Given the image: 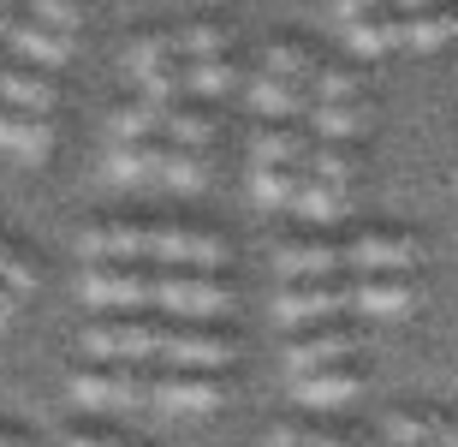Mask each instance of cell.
Here are the masks:
<instances>
[{
	"mask_svg": "<svg viewBox=\"0 0 458 447\" xmlns=\"http://www.w3.org/2000/svg\"><path fill=\"white\" fill-rule=\"evenodd\" d=\"M292 209L304 215V221L316 227H334L352 215V185H322V179H304L298 185V197H292Z\"/></svg>",
	"mask_w": 458,
	"mask_h": 447,
	"instance_id": "23",
	"label": "cell"
},
{
	"mask_svg": "<svg viewBox=\"0 0 458 447\" xmlns=\"http://www.w3.org/2000/svg\"><path fill=\"white\" fill-rule=\"evenodd\" d=\"M381 6H393L399 18H411V13H428V6H446V0H381Z\"/></svg>",
	"mask_w": 458,
	"mask_h": 447,
	"instance_id": "41",
	"label": "cell"
},
{
	"mask_svg": "<svg viewBox=\"0 0 458 447\" xmlns=\"http://www.w3.org/2000/svg\"><path fill=\"white\" fill-rule=\"evenodd\" d=\"M298 173L304 179H322V185H352L357 173H363V161H357V150H345V143H310V155L298 161Z\"/></svg>",
	"mask_w": 458,
	"mask_h": 447,
	"instance_id": "24",
	"label": "cell"
},
{
	"mask_svg": "<svg viewBox=\"0 0 458 447\" xmlns=\"http://www.w3.org/2000/svg\"><path fill=\"white\" fill-rule=\"evenodd\" d=\"M274 269H280L286 280H334L345 269V251L327 245V239H292V245H280Z\"/></svg>",
	"mask_w": 458,
	"mask_h": 447,
	"instance_id": "12",
	"label": "cell"
},
{
	"mask_svg": "<svg viewBox=\"0 0 458 447\" xmlns=\"http://www.w3.org/2000/svg\"><path fill=\"white\" fill-rule=\"evenodd\" d=\"M375 13H387L381 0H334V18L340 24H357V18H375Z\"/></svg>",
	"mask_w": 458,
	"mask_h": 447,
	"instance_id": "39",
	"label": "cell"
},
{
	"mask_svg": "<svg viewBox=\"0 0 458 447\" xmlns=\"http://www.w3.org/2000/svg\"><path fill=\"white\" fill-rule=\"evenodd\" d=\"M345 251V269H363V275H381V269H399L405 275L411 262L423 257V245L411 239V233H357Z\"/></svg>",
	"mask_w": 458,
	"mask_h": 447,
	"instance_id": "9",
	"label": "cell"
},
{
	"mask_svg": "<svg viewBox=\"0 0 458 447\" xmlns=\"http://www.w3.org/2000/svg\"><path fill=\"white\" fill-rule=\"evenodd\" d=\"M0 447H24V435H18V430H6V424H0Z\"/></svg>",
	"mask_w": 458,
	"mask_h": 447,
	"instance_id": "43",
	"label": "cell"
},
{
	"mask_svg": "<svg viewBox=\"0 0 458 447\" xmlns=\"http://www.w3.org/2000/svg\"><path fill=\"white\" fill-rule=\"evenodd\" d=\"M310 132H292V125H256L250 132V168H298L310 155Z\"/></svg>",
	"mask_w": 458,
	"mask_h": 447,
	"instance_id": "18",
	"label": "cell"
},
{
	"mask_svg": "<svg viewBox=\"0 0 458 447\" xmlns=\"http://www.w3.org/2000/svg\"><path fill=\"white\" fill-rule=\"evenodd\" d=\"M304 96L310 102H357V78L345 66H316L304 78Z\"/></svg>",
	"mask_w": 458,
	"mask_h": 447,
	"instance_id": "34",
	"label": "cell"
},
{
	"mask_svg": "<svg viewBox=\"0 0 458 447\" xmlns=\"http://www.w3.org/2000/svg\"><path fill=\"white\" fill-rule=\"evenodd\" d=\"M0 150L18 155V161H48V150H54V125L42 120V114L0 107Z\"/></svg>",
	"mask_w": 458,
	"mask_h": 447,
	"instance_id": "16",
	"label": "cell"
},
{
	"mask_svg": "<svg viewBox=\"0 0 458 447\" xmlns=\"http://www.w3.org/2000/svg\"><path fill=\"white\" fill-rule=\"evenodd\" d=\"M161 143L208 150V143H215V114H203V107H167V120H161Z\"/></svg>",
	"mask_w": 458,
	"mask_h": 447,
	"instance_id": "29",
	"label": "cell"
},
{
	"mask_svg": "<svg viewBox=\"0 0 458 447\" xmlns=\"http://www.w3.org/2000/svg\"><path fill=\"white\" fill-rule=\"evenodd\" d=\"M173 60H179L173 30H149V36H137L131 48H125V72H131V78H143V72H155V66H173Z\"/></svg>",
	"mask_w": 458,
	"mask_h": 447,
	"instance_id": "33",
	"label": "cell"
},
{
	"mask_svg": "<svg viewBox=\"0 0 458 447\" xmlns=\"http://www.w3.org/2000/svg\"><path fill=\"white\" fill-rule=\"evenodd\" d=\"M72 400L78 406H96V412H131L149 400V370L137 364H89V370H72Z\"/></svg>",
	"mask_w": 458,
	"mask_h": 447,
	"instance_id": "3",
	"label": "cell"
},
{
	"mask_svg": "<svg viewBox=\"0 0 458 447\" xmlns=\"http://www.w3.org/2000/svg\"><path fill=\"white\" fill-rule=\"evenodd\" d=\"M0 6H24V0H0Z\"/></svg>",
	"mask_w": 458,
	"mask_h": 447,
	"instance_id": "45",
	"label": "cell"
},
{
	"mask_svg": "<svg viewBox=\"0 0 458 447\" xmlns=\"http://www.w3.org/2000/svg\"><path fill=\"white\" fill-rule=\"evenodd\" d=\"M143 245H149V227H131V221H102L89 227L78 251L89 262H143Z\"/></svg>",
	"mask_w": 458,
	"mask_h": 447,
	"instance_id": "13",
	"label": "cell"
},
{
	"mask_svg": "<svg viewBox=\"0 0 458 447\" xmlns=\"http://www.w3.org/2000/svg\"><path fill=\"white\" fill-rule=\"evenodd\" d=\"M340 310H352V280H286V293L274 298V316L286 328H310Z\"/></svg>",
	"mask_w": 458,
	"mask_h": 447,
	"instance_id": "6",
	"label": "cell"
},
{
	"mask_svg": "<svg viewBox=\"0 0 458 447\" xmlns=\"http://www.w3.org/2000/svg\"><path fill=\"white\" fill-rule=\"evenodd\" d=\"M316 66H322V60H316L304 42H268V48H262V72H268V78H286V84H304Z\"/></svg>",
	"mask_w": 458,
	"mask_h": 447,
	"instance_id": "32",
	"label": "cell"
},
{
	"mask_svg": "<svg viewBox=\"0 0 458 447\" xmlns=\"http://www.w3.org/2000/svg\"><path fill=\"white\" fill-rule=\"evenodd\" d=\"M161 120H167L161 102H125L107 114V132H114V143H155L161 138Z\"/></svg>",
	"mask_w": 458,
	"mask_h": 447,
	"instance_id": "25",
	"label": "cell"
},
{
	"mask_svg": "<svg viewBox=\"0 0 458 447\" xmlns=\"http://www.w3.org/2000/svg\"><path fill=\"white\" fill-rule=\"evenodd\" d=\"M304 120H310V138L345 143V138H357V132L369 125V107H363V96H357V102H310Z\"/></svg>",
	"mask_w": 458,
	"mask_h": 447,
	"instance_id": "20",
	"label": "cell"
},
{
	"mask_svg": "<svg viewBox=\"0 0 458 447\" xmlns=\"http://www.w3.org/2000/svg\"><path fill=\"white\" fill-rule=\"evenodd\" d=\"M143 262H161V269H203V275H215V269L226 262V239H215V233H191V227H149Z\"/></svg>",
	"mask_w": 458,
	"mask_h": 447,
	"instance_id": "4",
	"label": "cell"
},
{
	"mask_svg": "<svg viewBox=\"0 0 458 447\" xmlns=\"http://www.w3.org/2000/svg\"><path fill=\"white\" fill-rule=\"evenodd\" d=\"M161 358H167L173 370H226V364H233V340L215 334V328H167Z\"/></svg>",
	"mask_w": 458,
	"mask_h": 447,
	"instance_id": "10",
	"label": "cell"
},
{
	"mask_svg": "<svg viewBox=\"0 0 458 447\" xmlns=\"http://www.w3.org/2000/svg\"><path fill=\"white\" fill-rule=\"evenodd\" d=\"M458 36V13L453 6H428V13H411L399 18V48H417V54H435Z\"/></svg>",
	"mask_w": 458,
	"mask_h": 447,
	"instance_id": "21",
	"label": "cell"
},
{
	"mask_svg": "<svg viewBox=\"0 0 458 447\" xmlns=\"http://www.w3.org/2000/svg\"><path fill=\"white\" fill-rule=\"evenodd\" d=\"M244 102L256 107V114H262V120H298V114H304L310 107V96H304V84H286V78H268V72H256V78H244Z\"/></svg>",
	"mask_w": 458,
	"mask_h": 447,
	"instance_id": "15",
	"label": "cell"
},
{
	"mask_svg": "<svg viewBox=\"0 0 458 447\" xmlns=\"http://www.w3.org/2000/svg\"><path fill=\"white\" fill-rule=\"evenodd\" d=\"M155 179L173 191H197L208 179V150H185V143H155Z\"/></svg>",
	"mask_w": 458,
	"mask_h": 447,
	"instance_id": "22",
	"label": "cell"
},
{
	"mask_svg": "<svg viewBox=\"0 0 458 447\" xmlns=\"http://www.w3.org/2000/svg\"><path fill=\"white\" fill-rule=\"evenodd\" d=\"M137 84H143V102H161V107H173V96H185V84H179V60H173V66L143 72Z\"/></svg>",
	"mask_w": 458,
	"mask_h": 447,
	"instance_id": "38",
	"label": "cell"
},
{
	"mask_svg": "<svg viewBox=\"0 0 458 447\" xmlns=\"http://www.w3.org/2000/svg\"><path fill=\"white\" fill-rule=\"evenodd\" d=\"M262 447H352V442H340V435H327V430H298V424H274Z\"/></svg>",
	"mask_w": 458,
	"mask_h": 447,
	"instance_id": "37",
	"label": "cell"
},
{
	"mask_svg": "<svg viewBox=\"0 0 458 447\" xmlns=\"http://www.w3.org/2000/svg\"><path fill=\"white\" fill-rule=\"evenodd\" d=\"M24 13H30V24L60 30V36H72L84 24V6H78V0H24Z\"/></svg>",
	"mask_w": 458,
	"mask_h": 447,
	"instance_id": "35",
	"label": "cell"
},
{
	"mask_svg": "<svg viewBox=\"0 0 458 447\" xmlns=\"http://www.w3.org/2000/svg\"><path fill=\"white\" fill-rule=\"evenodd\" d=\"M173 48H179V60H226L233 30L226 24H185V30H173Z\"/></svg>",
	"mask_w": 458,
	"mask_h": 447,
	"instance_id": "31",
	"label": "cell"
},
{
	"mask_svg": "<svg viewBox=\"0 0 458 447\" xmlns=\"http://www.w3.org/2000/svg\"><path fill=\"white\" fill-rule=\"evenodd\" d=\"M155 143H107V161H102L107 179H114V185H143V179H155Z\"/></svg>",
	"mask_w": 458,
	"mask_h": 447,
	"instance_id": "28",
	"label": "cell"
},
{
	"mask_svg": "<svg viewBox=\"0 0 458 447\" xmlns=\"http://www.w3.org/2000/svg\"><path fill=\"white\" fill-rule=\"evenodd\" d=\"M149 400L167 412H215L226 400V382L221 370H167V376H149Z\"/></svg>",
	"mask_w": 458,
	"mask_h": 447,
	"instance_id": "8",
	"label": "cell"
},
{
	"mask_svg": "<svg viewBox=\"0 0 458 447\" xmlns=\"http://www.w3.org/2000/svg\"><path fill=\"white\" fill-rule=\"evenodd\" d=\"M60 447H119V442H114V435H89V430L78 435V430H72V435H60Z\"/></svg>",
	"mask_w": 458,
	"mask_h": 447,
	"instance_id": "40",
	"label": "cell"
},
{
	"mask_svg": "<svg viewBox=\"0 0 458 447\" xmlns=\"http://www.w3.org/2000/svg\"><path fill=\"white\" fill-rule=\"evenodd\" d=\"M363 346V334L357 328H310V334H298V340H286V352H280V364H286V376H310V370H334V364H345Z\"/></svg>",
	"mask_w": 458,
	"mask_h": 447,
	"instance_id": "7",
	"label": "cell"
},
{
	"mask_svg": "<svg viewBox=\"0 0 458 447\" xmlns=\"http://www.w3.org/2000/svg\"><path fill=\"white\" fill-rule=\"evenodd\" d=\"M84 305L107 310V316H131L149 305V275L137 262H96L84 275Z\"/></svg>",
	"mask_w": 458,
	"mask_h": 447,
	"instance_id": "5",
	"label": "cell"
},
{
	"mask_svg": "<svg viewBox=\"0 0 458 447\" xmlns=\"http://www.w3.org/2000/svg\"><path fill=\"white\" fill-rule=\"evenodd\" d=\"M149 305L203 322V316L233 310V287L215 280V275H203V269H161V275H149Z\"/></svg>",
	"mask_w": 458,
	"mask_h": 447,
	"instance_id": "1",
	"label": "cell"
},
{
	"mask_svg": "<svg viewBox=\"0 0 458 447\" xmlns=\"http://www.w3.org/2000/svg\"><path fill=\"white\" fill-rule=\"evenodd\" d=\"M161 340H167V328H161V322H137V316H102V322L84 328V352L96 364H143V358H161Z\"/></svg>",
	"mask_w": 458,
	"mask_h": 447,
	"instance_id": "2",
	"label": "cell"
},
{
	"mask_svg": "<svg viewBox=\"0 0 458 447\" xmlns=\"http://www.w3.org/2000/svg\"><path fill=\"white\" fill-rule=\"evenodd\" d=\"M6 18H13V13H6V6H0V30H6Z\"/></svg>",
	"mask_w": 458,
	"mask_h": 447,
	"instance_id": "44",
	"label": "cell"
},
{
	"mask_svg": "<svg viewBox=\"0 0 458 447\" xmlns=\"http://www.w3.org/2000/svg\"><path fill=\"white\" fill-rule=\"evenodd\" d=\"M36 287H42V280H36V269L24 257H18L13 245L0 239V293H13V298H30Z\"/></svg>",
	"mask_w": 458,
	"mask_h": 447,
	"instance_id": "36",
	"label": "cell"
},
{
	"mask_svg": "<svg viewBox=\"0 0 458 447\" xmlns=\"http://www.w3.org/2000/svg\"><path fill=\"white\" fill-rule=\"evenodd\" d=\"M345 30V48L357 54V60H375V54L399 48V18L375 13V18H357V24H340Z\"/></svg>",
	"mask_w": 458,
	"mask_h": 447,
	"instance_id": "27",
	"label": "cell"
},
{
	"mask_svg": "<svg viewBox=\"0 0 458 447\" xmlns=\"http://www.w3.org/2000/svg\"><path fill=\"white\" fill-rule=\"evenodd\" d=\"M357 388H363V376H357L352 364L292 376V400H298V406H345V400H357Z\"/></svg>",
	"mask_w": 458,
	"mask_h": 447,
	"instance_id": "17",
	"label": "cell"
},
{
	"mask_svg": "<svg viewBox=\"0 0 458 447\" xmlns=\"http://www.w3.org/2000/svg\"><path fill=\"white\" fill-rule=\"evenodd\" d=\"M0 102L18 107V114H42V120H48L54 102H60V90H54L48 78H36V72L6 66V60H0Z\"/></svg>",
	"mask_w": 458,
	"mask_h": 447,
	"instance_id": "19",
	"label": "cell"
},
{
	"mask_svg": "<svg viewBox=\"0 0 458 447\" xmlns=\"http://www.w3.org/2000/svg\"><path fill=\"white\" fill-rule=\"evenodd\" d=\"M13 310H18V298H13V293H0V328L13 322Z\"/></svg>",
	"mask_w": 458,
	"mask_h": 447,
	"instance_id": "42",
	"label": "cell"
},
{
	"mask_svg": "<svg viewBox=\"0 0 458 447\" xmlns=\"http://www.w3.org/2000/svg\"><path fill=\"white\" fill-rule=\"evenodd\" d=\"M179 84H185V96H233L244 78L233 60H179Z\"/></svg>",
	"mask_w": 458,
	"mask_h": 447,
	"instance_id": "26",
	"label": "cell"
},
{
	"mask_svg": "<svg viewBox=\"0 0 458 447\" xmlns=\"http://www.w3.org/2000/svg\"><path fill=\"white\" fill-rule=\"evenodd\" d=\"M298 185H304V173H298V168H250V197H256V209H292Z\"/></svg>",
	"mask_w": 458,
	"mask_h": 447,
	"instance_id": "30",
	"label": "cell"
},
{
	"mask_svg": "<svg viewBox=\"0 0 458 447\" xmlns=\"http://www.w3.org/2000/svg\"><path fill=\"white\" fill-rule=\"evenodd\" d=\"M411 298H417V287H411V275H399V269H381V275H357L352 280V305L363 310V316H399Z\"/></svg>",
	"mask_w": 458,
	"mask_h": 447,
	"instance_id": "14",
	"label": "cell"
},
{
	"mask_svg": "<svg viewBox=\"0 0 458 447\" xmlns=\"http://www.w3.org/2000/svg\"><path fill=\"white\" fill-rule=\"evenodd\" d=\"M0 42H6V54L30 60V66H66V60H72V36L42 30V24H30V18H6Z\"/></svg>",
	"mask_w": 458,
	"mask_h": 447,
	"instance_id": "11",
	"label": "cell"
}]
</instances>
